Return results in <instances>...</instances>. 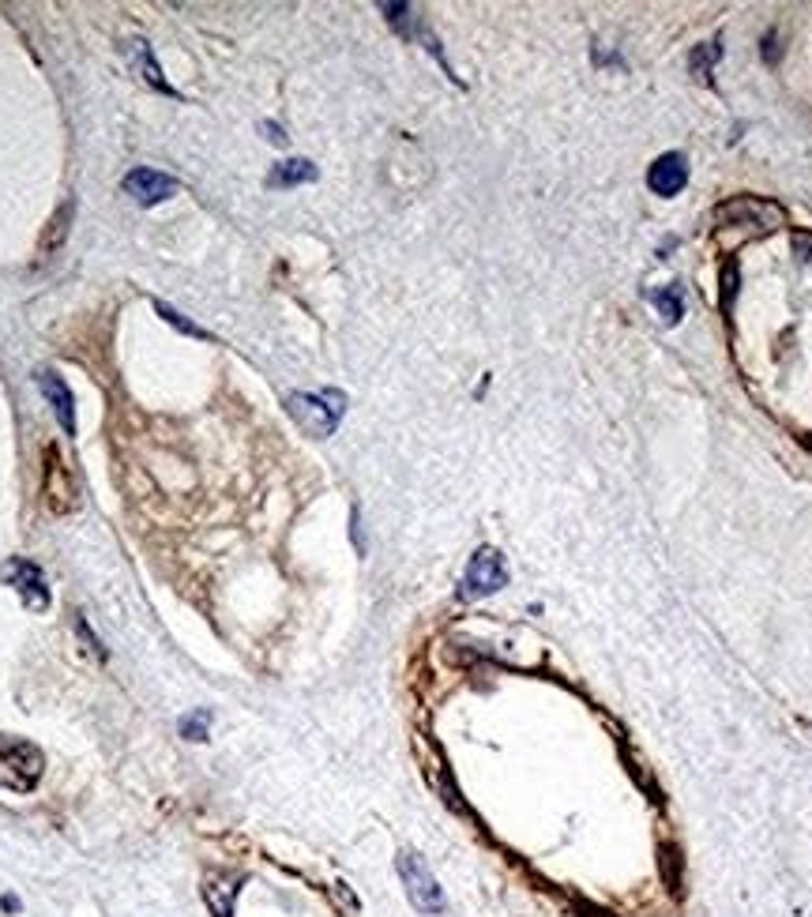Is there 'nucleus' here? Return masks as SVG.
Masks as SVG:
<instances>
[{
	"label": "nucleus",
	"instance_id": "f257e3e1",
	"mask_svg": "<svg viewBox=\"0 0 812 917\" xmlns=\"http://www.w3.org/2000/svg\"><path fill=\"white\" fill-rule=\"evenodd\" d=\"M286 410L309 436H331L346 414V395L343 391H316V395L297 391L286 399Z\"/></svg>",
	"mask_w": 812,
	"mask_h": 917
},
{
	"label": "nucleus",
	"instance_id": "f03ea898",
	"mask_svg": "<svg viewBox=\"0 0 812 917\" xmlns=\"http://www.w3.org/2000/svg\"><path fill=\"white\" fill-rule=\"evenodd\" d=\"M42 775V752L23 741H0V786L31 790Z\"/></svg>",
	"mask_w": 812,
	"mask_h": 917
},
{
	"label": "nucleus",
	"instance_id": "7ed1b4c3",
	"mask_svg": "<svg viewBox=\"0 0 812 917\" xmlns=\"http://www.w3.org/2000/svg\"><path fill=\"white\" fill-rule=\"evenodd\" d=\"M399 876H403L410 902H414L422 914H440V910H444V891H440L437 876L425 869L422 857L399 854Z\"/></svg>",
	"mask_w": 812,
	"mask_h": 917
},
{
	"label": "nucleus",
	"instance_id": "20e7f679",
	"mask_svg": "<svg viewBox=\"0 0 812 917\" xmlns=\"http://www.w3.org/2000/svg\"><path fill=\"white\" fill-rule=\"evenodd\" d=\"M504 583H508L504 557H500L493 545H482V549H478L467 564V576H463V598H489V594H497Z\"/></svg>",
	"mask_w": 812,
	"mask_h": 917
},
{
	"label": "nucleus",
	"instance_id": "39448f33",
	"mask_svg": "<svg viewBox=\"0 0 812 917\" xmlns=\"http://www.w3.org/2000/svg\"><path fill=\"white\" fill-rule=\"evenodd\" d=\"M719 222L726 226H760V230H779L782 226V207L779 203H767V200H756V196H737V200L722 203L715 211Z\"/></svg>",
	"mask_w": 812,
	"mask_h": 917
},
{
	"label": "nucleus",
	"instance_id": "423d86ee",
	"mask_svg": "<svg viewBox=\"0 0 812 917\" xmlns=\"http://www.w3.org/2000/svg\"><path fill=\"white\" fill-rule=\"evenodd\" d=\"M4 579L19 591L23 606H31L34 613H46L49 609V587H46V576H42L38 564H31V560H23V557L8 560V564H4Z\"/></svg>",
	"mask_w": 812,
	"mask_h": 917
},
{
	"label": "nucleus",
	"instance_id": "0eeeda50",
	"mask_svg": "<svg viewBox=\"0 0 812 917\" xmlns=\"http://www.w3.org/2000/svg\"><path fill=\"white\" fill-rule=\"evenodd\" d=\"M46 504L53 512H72L76 508V482H72V474H68L57 448H46Z\"/></svg>",
	"mask_w": 812,
	"mask_h": 917
},
{
	"label": "nucleus",
	"instance_id": "6e6552de",
	"mask_svg": "<svg viewBox=\"0 0 812 917\" xmlns=\"http://www.w3.org/2000/svg\"><path fill=\"white\" fill-rule=\"evenodd\" d=\"M125 192L136 203H143V207H155V203L170 200L173 192H177V181H173V177H166V173L140 166V170H132L125 177Z\"/></svg>",
	"mask_w": 812,
	"mask_h": 917
},
{
	"label": "nucleus",
	"instance_id": "1a4fd4ad",
	"mask_svg": "<svg viewBox=\"0 0 812 917\" xmlns=\"http://www.w3.org/2000/svg\"><path fill=\"white\" fill-rule=\"evenodd\" d=\"M685 181H688V162H685V155H677V151L655 158V166L647 170V185H651V192H658V196H677V192L685 188Z\"/></svg>",
	"mask_w": 812,
	"mask_h": 917
},
{
	"label": "nucleus",
	"instance_id": "9d476101",
	"mask_svg": "<svg viewBox=\"0 0 812 917\" xmlns=\"http://www.w3.org/2000/svg\"><path fill=\"white\" fill-rule=\"evenodd\" d=\"M38 388H42V395L49 399V406H53V414H57V421H61L64 433H68V436L76 433V399H72L68 384H64L57 373L42 369V373H38Z\"/></svg>",
	"mask_w": 812,
	"mask_h": 917
},
{
	"label": "nucleus",
	"instance_id": "9b49d317",
	"mask_svg": "<svg viewBox=\"0 0 812 917\" xmlns=\"http://www.w3.org/2000/svg\"><path fill=\"white\" fill-rule=\"evenodd\" d=\"M234 899H237L234 876H222V872H215V876H207V880H203V902H207V910H211L215 917L234 914Z\"/></svg>",
	"mask_w": 812,
	"mask_h": 917
},
{
	"label": "nucleus",
	"instance_id": "f8f14e48",
	"mask_svg": "<svg viewBox=\"0 0 812 917\" xmlns=\"http://www.w3.org/2000/svg\"><path fill=\"white\" fill-rule=\"evenodd\" d=\"M125 53H128V61H132V68H136V72H140V76L147 79L155 91L173 94V87L166 83V79H162V68H158L155 53H151V46H147V42H140V38H136V42H128V46H125Z\"/></svg>",
	"mask_w": 812,
	"mask_h": 917
},
{
	"label": "nucleus",
	"instance_id": "ddd939ff",
	"mask_svg": "<svg viewBox=\"0 0 812 917\" xmlns=\"http://www.w3.org/2000/svg\"><path fill=\"white\" fill-rule=\"evenodd\" d=\"M305 181H316V166L309 158H286L267 173V188H294L305 185Z\"/></svg>",
	"mask_w": 812,
	"mask_h": 917
},
{
	"label": "nucleus",
	"instance_id": "4468645a",
	"mask_svg": "<svg viewBox=\"0 0 812 917\" xmlns=\"http://www.w3.org/2000/svg\"><path fill=\"white\" fill-rule=\"evenodd\" d=\"M651 301H655V309L662 312V320H666V324H677V320L685 316V305H681V290H677V286L655 290V294H651Z\"/></svg>",
	"mask_w": 812,
	"mask_h": 917
},
{
	"label": "nucleus",
	"instance_id": "2eb2a0df",
	"mask_svg": "<svg viewBox=\"0 0 812 917\" xmlns=\"http://www.w3.org/2000/svg\"><path fill=\"white\" fill-rule=\"evenodd\" d=\"M158 312H162V320H166V324H173L177 331H185V335H192V339H211V335H207L203 327H196L192 320H188L185 312L170 309V305H162V301H158Z\"/></svg>",
	"mask_w": 812,
	"mask_h": 917
},
{
	"label": "nucleus",
	"instance_id": "dca6fc26",
	"mask_svg": "<svg viewBox=\"0 0 812 917\" xmlns=\"http://www.w3.org/2000/svg\"><path fill=\"white\" fill-rule=\"evenodd\" d=\"M207 711H196V715H188V718H181V733H185L188 741H203L207 737Z\"/></svg>",
	"mask_w": 812,
	"mask_h": 917
},
{
	"label": "nucleus",
	"instance_id": "f3484780",
	"mask_svg": "<svg viewBox=\"0 0 812 917\" xmlns=\"http://www.w3.org/2000/svg\"><path fill=\"white\" fill-rule=\"evenodd\" d=\"M715 57H719V46H703L692 53V72L703 79H711V64H715Z\"/></svg>",
	"mask_w": 812,
	"mask_h": 917
},
{
	"label": "nucleus",
	"instance_id": "a211bd4d",
	"mask_svg": "<svg viewBox=\"0 0 812 917\" xmlns=\"http://www.w3.org/2000/svg\"><path fill=\"white\" fill-rule=\"evenodd\" d=\"M722 286H726V290H722V305L730 309V301H734V290H737V267L734 264L722 271Z\"/></svg>",
	"mask_w": 812,
	"mask_h": 917
},
{
	"label": "nucleus",
	"instance_id": "6ab92c4d",
	"mask_svg": "<svg viewBox=\"0 0 812 917\" xmlns=\"http://www.w3.org/2000/svg\"><path fill=\"white\" fill-rule=\"evenodd\" d=\"M264 128L271 132V140H275V143H286V136H282V128H279V125H264Z\"/></svg>",
	"mask_w": 812,
	"mask_h": 917
}]
</instances>
